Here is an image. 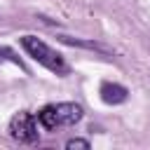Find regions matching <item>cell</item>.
<instances>
[{
  "instance_id": "cell-5",
  "label": "cell",
  "mask_w": 150,
  "mask_h": 150,
  "mask_svg": "<svg viewBox=\"0 0 150 150\" xmlns=\"http://www.w3.org/2000/svg\"><path fill=\"white\" fill-rule=\"evenodd\" d=\"M89 145H91V143H89L87 138H70V141H66V148H68V150H73V148H84V150H87Z\"/></svg>"
},
{
  "instance_id": "cell-1",
  "label": "cell",
  "mask_w": 150,
  "mask_h": 150,
  "mask_svg": "<svg viewBox=\"0 0 150 150\" xmlns=\"http://www.w3.org/2000/svg\"><path fill=\"white\" fill-rule=\"evenodd\" d=\"M21 47L26 49V54H28L33 61H38L40 66H45L47 70H52V73H56V75H66V73H68L66 59H63L56 49H52L45 40H40L38 35H23V38H21Z\"/></svg>"
},
{
  "instance_id": "cell-3",
  "label": "cell",
  "mask_w": 150,
  "mask_h": 150,
  "mask_svg": "<svg viewBox=\"0 0 150 150\" xmlns=\"http://www.w3.org/2000/svg\"><path fill=\"white\" fill-rule=\"evenodd\" d=\"M38 117L33 112H16L12 120H9V136L16 141V143H23V145H33L38 143Z\"/></svg>"
},
{
  "instance_id": "cell-2",
  "label": "cell",
  "mask_w": 150,
  "mask_h": 150,
  "mask_svg": "<svg viewBox=\"0 0 150 150\" xmlns=\"http://www.w3.org/2000/svg\"><path fill=\"white\" fill-rule=\"evenodd\" d=\"M84 110L80 103H49L38 112V122L42 129L54 131L59 127H73L82 120Z\"/></svg>"
},
{
  "instance_id": "cell-4",
  "label": "cell",
  "mask_w": 150,
  "mask_h": 150,
  "mask_svg": "<svg viewBox=\"0 0 150 150\" xmlns=\"http://www.w3.org/2000/svg\"><path fill=\"white\" fill-rule=\"evenodd\" d=\"M98 94H101V101L108 103V105H120V103H124L129 98V89L117 84V82H103Z\"/></svg>"
}]
</instances>
